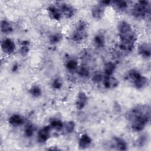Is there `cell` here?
Returning a JSON list of instances; mask_svg holds the SVG:
<instances>
[{
  "label": "cell",
  "mask_w": 151,
  "mask_h": 151,
  "mask_svg": "<svg viewBox=\"0 0 151 151\" xmlns=\"http://www.w3.org/2000/svg\"><path fill=\"white\" fill-rule=\"evenodd\" d=\"M64 124L61 121L58 119L52 120L50 122V127L57 130H61L63 128Z\"/></svg>",
  "instance_id": "22"
},
{
  "label": "cell",
  "mask_w": 151,
  "mask_h": 151,
  "mask_svg": "<svg viewBox=\"0 0 151 151\" xmlns=\"http://www.w3.org/2000/svg\"><path fill=\"white\" fill-rule=\"evenodd\" d=\"M61 38L62 37L60 34H55L50 37V41L51 44H56L61 41Z\"/></svg>",
  "instance_id": "30"
},
{
  "label": "cell",
  "mask_w": 151,
  "mask_h": 151,
  "mask_svg": "<svg viewBox=\"0 0 151 151\" xmlns=\"http://www.w3.org/2000/svg\"><path fill=\"white\" fill-rule=\"evenodd\" d=\"M58 9L61 14H63L66 18H71L75 14L74 8L70 4L66 3H61L59 4Z\"/></svg>",
  "instance_id": "6"
},
{
  "label": "cell",
  "mask_w": 151,
  "mask_h": 151,
  "mask_svg": "<svg viewBox=\"0 0 151 151\" xmlns=\"http://www.w3.org/2000/svg\"><path fill=\"white\" fill-rule=\"evenodd\" d=\"M114 145L116 149L119 150H126L127 149V145L125 140L120 137H114Z\"/></svg>",
  "instance_id": "16"
},
{
  "label": "cell",
  "mask_w": 151,
  "mask_h": 151,
  "mask_svg": "<svg viewBox=\"0 0 151 151\" xmlns=\"http://www.w3.org/2000/svg\"><path fill=\"white\" fill-rule=\"evenodd\" d=\"M34 132V127L32 124H27L25 126L24 132H25V134L27 137H31L33 135Z\"/></svg>",
  "instance_id": "28"
},
{
  "label": "cell",
  "mask_w": 151,
  "mask_h": 151,
  "mask_svg": "<svg viewBox=\"0 0 151 151\" xmlns=\"http://www.w3.org/2000/svg\"><path fill=\"white\" fill-rule=\"evenodd\" d=\"M94 42L96 46L98 48H102L105 44L104 36L101 34H99L94 38Z\"/></svg>",
  "instance_id": "20"
},
{
  "label": "cell",
  "mask_w": 151,
  "mask_h": 151,
  "mask_svg": "<svg viewBox=\"0 0 151 151\" xmlns=\"http://www.w3.org/2000/svg\"><path fill=\"white\" fill-rule=\"evenodd\" d=\"M1 48L5 53L7 54H11L15 50V44L11 39L6 38L2 41L1 43Z\"/></svg>",
  "instance_id": "7"
},
{
  "label": "cell",
  "mask_w": 151,
  "mask_h": 151,
  "mask_svg": "<svg viewBox=\"0 0 151 151\" xmlns=\"http://www.w3.org/2000/svg\"><path fill=\"white\" fill-rule=\"evenodd\" d=\"M147 141V137L146 135L141 136L136 141V145L139 147H142L144 146Z\"/></svg>",
  "instance_id": "31"
},
{
  "label": "cell",
  "mask_w": 151,
  "mask_h": 151,
  "mask_svg": "<svg viewBox=\"0 0 151 151\" xmlns=\"http://www.w3.org/2000/svg\"><path fill=\"white\" fill-rule=\"evenodd\" d=\"M77 73L82 77H87L89 76V71L87 68L84 66L80 67L77 70Z\"/></svg>",
  "instance_id": "29"
},
{
  "label": "cell",
  "mask_w": 151,
  "mask_h": 151,
  "mask_svg": "<svg viewBox=\"0 0 151 151\" xmlns=\"http://www.w3.org/2000/svg\"><path fill=\"white\" fill-rule=\"evenodd\" d=\"M103 83L104 86L107 88H114L119 84V81L112 76L104 75L103 78Z\"/></svg>",
  "instance_id": "8"
},
{
  "label": "cell",
  "mask_w": 151,
  "mask_h": 151,
  "mask_svg": "<svg viewBox=\"0 0 151 151\" xmlns=\"http://www.w3.org/2000/svg\"><path fill=\"white\" fill-rule=\"evenodd\" d=\"M150 114H145L132 120V128L135 132H140L144 129L149 122Z\"/></svg>",
  "instance_id": "5"
},
{
  "label": "cell",
  "mask_w": 151,
  "mask_h": 151,
  "mask_svg": "<svg viewBox=\"0 0 151 151\" xmlns=\"http://www.w3.org/2000/svg\"><path fill=\"white\" fill-rule=\"evenodd\" d=\"M116 69V65L112 62H108L104 65V75L112 76Z\"/></svg>",
  "instance_id": "21"
},
{
  "label": "cell",
  "mask_w": 151,
  "mask_h": 151,
  "mask_svg": "<svg viewBox=\"0 0 151 151\" xmlns=\"http://www.w3.org/2000/svg\"><path fill=\"white\" fill-rule=\"evenodd\" d=\"M65 67L70 71H74L76 70L77 67V63L74 60H70L67 61L65 64Z\"/></svg>",
  "instance_id": "27"
},
{
  "label": "cell",
  "mask_w": 151,
  "mask_h": 151,
  "mask_svg": "<svg viewBox=\"0 0 151 151\" xmlns=\"http://www.w3.org/2000/svg\"><path fill=\"white\" fill-rule=\"evenodd\" d=\"M87 96H86V93H84V92H80L78 93V97H77V99L76 101V107L78 110H81L83 109L87 102Z\"/></svg>",
  "instance_id": "11"
},
{
  "label": "cell",
  "mask_w": 151,
  "mask_h": 151,
  "mask_svg": "<svg viewBox=\"0 0 151 151\" xmlns=\"http://www.w3.org/2000/svg\"><path fill=\"white\" fill-rule=\"evenodd\" d=\"M142 75L140 74V73L136 70H130L128 73H127V77L128 78L131 80L133 82L136 80V79H137L139 77H140Z\"/></svg>",
  "instance_id": "23"
},
{
  "label": "cell",
  "mask_w": 151,
  "mask_h": 151,
  "mask_svg": "<svg viewBox=\"0 0 151 151\" xmlns=\"http://www.w3.org/2000/svg\"><path fill=\"white\" fill-rule=\"evenodd\" d=\"M151 47L149 43H143L140 44L138 48L139 55L144 58H149L151 55Z\"/></svg>",
  "instance_id": "10"
},
{
  "label": "cell",
  "mask_w": 151,
  "mask_h": 151,
  "mask_svg": "<svg viewBox=\"0 0 151 151\" xmlns=\"http://www.w3.org/2000/svg\"><path fill=\"white\" fill-rule=\"evenodd\" d=\"M50 126H45L42 128L38 133V141L40 143L46 142L50 136Z\"/></svg>",
  "instance_id": "9"
},
{
  "label": "cell",
  "mask_w": 151,
  "mask_h": 151,
  "mask_svg": "<svg viewBox=\"0 0 151 151\" xmlns=\"http://www.w3.org/2000/svg\"><path fill=\"white\" fill-rule=\"evenodd\" d=\"M18 67L17 64H14V66H13V68H12V71H16L18 69Z\"/></svg>",
  "instance_id": "34"
},
{
  "label": "cell",
  "mask_w": 151,
  "mask_h": 151,
  "mask_svg": "<svg viewBox=\"0 0 151 151\" xmlns=\"http://www.w3.org/2000/svg\"><path fill=\"white\" fill-rule=\"evenodd\" d=\"M52 86L55 89H60L62 86V82L61 80L59 78H55L52 83Z\"/></svg>",
  "instance_id": "33"
},
{
  "label": "cell",
  "mask_w": 151,
  "mask_h": 151,
  "mask_svg": "<svg viewBox=\"0 0 151 151\" xmlns=\"http://www.w3.org/2000/svg\"><path fill=\"white\" fill-rule=\"evenodd\" d=\"M113 5L115 7L116 9H118L119 11H123L126 10L128 6V4L126 1H114L111 2Z\"/></svg>",
  "instance_id": "19"
},
{
  "label": "cell",
  "mask_w": 151,
  "mask_h": 151,
  "mask_svg": "<svg viewBox=\"0 0 151 151\" xmlns=\"http://www.w3.org/2000/svg\"><path fill=\"white\" fill-rule=\"evenodd\" d=\"M134 87L137 89L143 88L146 86H147L149 84V80L147 78L141 76L137 79L134 80L133 82Z\"/></svg>",
  "instance_id": "14"
},
{
  "label": "cell",
  "mask_w": 151,
  "mask_h": 151,
  "mask_svg": "<svg viewBox=\"0 0 151 151\" xmlns=\"http://www.w3.org/2000/svg\"><path fill=\"white\" fill-rule=\"evenodd\" d=\"M150 6L148 1H140L137 2L132 9L133 15L137 18H144L150 15Z\"/></svg>",
  "instance_id": "1"
},
{
  "label": "cell",
  "mask_w": 151,
  "mask_h": 151,
  "mask_svg": "<svg viewBox=\"0 0 151 151\" xmlns=\"http://www.w3.org/2000/svg\"><path fill=\"white\" fill-rule=\"evenodd\" d=\"M87 24L84 21H80L73 33L72 39L74 42H80L87 37Z\"/></svg>",
  "instance_id": "3"
},
{
  "label": "cell",
  "mask_w": 151,
  "mask_h": 151,
  "mask_svg": "<svg viewBox=\"0 0 151 151\" xmlns=\"http://www.w3.org/2000/svg\"><path fill=\"white\" fill-rule=\"evenodd\" d=\"M145 114H150V107L147 105H138L128 111L126 113L127 120L132 121Z\"/></svg>",
  "instance_id": "2"
},
{
  "label": "cell",
  "mask_w": 151,
  "mask_h": 151,
  "mask_svg": "<svg viewBox=\"0 0 151 151\" xmlns=\"http://www.w3.org/2000/svg\"><path fill=\"white\" fill-rule=\"evenodd\" d=\"M48 14L51 18L55 20H59L61 17V13L58 8L55 6L51 5L48 8Z\"/></svg>",
  "instance_id": "13"
},
{
  "label": "cell",
  "mask_w": 151,
  "mask_h": 151,
  "mask_svg": "<svg viewBox=\"0 0 151 151\" xmlns=\"http://www.w3.org/2000/svg\"><path fill=\"white\" fill-rule=\"evenodd\" d=\"M1 30L4 34H9L12 31L13 29L9 22L5 20H2L1 21Z\"/></svg>",
  "instance_id": "18"
},
{
  "label": "cell",
  "mask_w": 151,
  "mask_h": 151,
  "mask_svg": "<svg viewBox=\"0 0 151 151\" xmlns=\"http://www.w3.org/2000/svg\"><path fill=\"white\" fill-rule=\"evenodd\" d=\"M110 1H101L98 4L94 6L91 9V15L94 18L100 19L104 15L105 8L107 6L111 4Z\"/></svg>",
  "instance_id": "4"
},
{
  "label": "cell",
  "mask_w": 151,
  "mask_h": 151,
  "mask_svg": "<svg viewBox=\"0 0 151 151\" xmlns=\"http://www.w3.org/2000/svg\"><path fill=\"white\" fill-rule=\"evenodd\" d=\"M103 76L101 73H96L92 77V81L95 83H99L103 80Z\"/></svg>",
  "instance_id": "32"
},
{
  "label": "cell",
  "mask_w": 151,
  "mask_h": 151,
  "mask_svg": "<svg viewBox=\"0 0 151 151\" xmlns=\"http://www.w3.org/2000/svg\"><path fill=\"white\" fill-rule=\"evenodd\" d=\"M63 128L65 133H71L75 129V123L72 121L68 122L65 123V124L64 125Z\"/></svg>",
  "instance_id": "24"
},
{
  "label": "cell",
  "mask_w": 151,
  "mask_h": 151,
  "mask_svg": "<svg viewBox=\"0 0 151 151\" xmlns=\"http://www.w3.org/2000/svg\"><path fill=\"white\" fill-rule=\"evenodd\" d=\"M118 31H119V34H124V33L130 32L132 31V29L130 25L128 22L126 21H122L119 24Z\"/></svg>",
  "instance_id": "17"
},
{
  "label": "cell",
  "mask_w": 151,
  "mask_h": 151,
  "mask_svg": "<svg viewBox=\"0 0 151 151\" xmlns=\"http://www.w3.org/2000/svg\"><path fill=\"white\" fill-rule=\"evenodd\" d=\"M30 94L35 97H38L41 95V90L39 86H32L29 90Z\"/></svg>",
  "instance_id": "25"
},
{
  "label": "cell",
  "mask_w": 151,
  "mask_h": 151,
  "mask_svg": "<svg viewBox=\"0 0 151 151\" xmlns=\"http://www.w3.org/2000/svg\"><path fill=\"white\" fill-rule=\"evenodd\" d=\"M9 123L13 126H19L22 125L24 122V119L19 114H13L11 116L8 120Z\"/></svg>",
  "instance_id": "15"
},
{
  "label": "cell",
  "mask_w": 151,
  "mask_h": 151,
  "mask_svg": "<svg viewBox=\"0 0 151 151\" xmlns=\"http://www.w3.org/2000/svg\"><path fill=\"white\" fill-rule=\"evenodd\" d=\"M92 140L91 137L87 134H83L79 139L78 146L80 149H86L91 145Z\"/></svg>",
  "instance_id": "12"
},
{
  "label": "cell",
  "mask_w": 151,
  "mask_h": 151,
  "mask_svg": "<svg viewBox=\"0 0 151 151\" xmlns=\"http://www.w3.org/2000/svg\"><path fill=\"white\" fill-rule=\"evenodd\" d=\"M28 44H29V42L28 41H24L22 42V47L20 49V54L22 55V56H25L28 54V52H29V47H28Z\"/></svg>",
  "instance_id": "26"
}]
</instances>
